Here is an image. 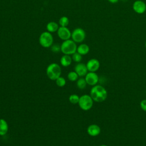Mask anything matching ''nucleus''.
Segmentation results:
<instances>
[{
	"label": "nucleus",
	"mask_w": 146,
	"mask_h": 146,
	"mask_svg": "<svg viewBox=\"0 0 146 146\" xmlns=\"http://www.w3.org/2000/svg\"><path fill=\"white\" fill-rule=\"evenodd\" d=\"M90 95L94 101L100 103L106 99L107 97V91L103 86L95 85L91 88Z\"/></svg>",
	"instance_id": "obj_1"
},
{
	"label": "nucleus",
	"mask_w": 146,
	"mask_h": 146,
	"mask_svg": "<svg viewBox=\"0 0 146 146\" xmlns=\"http://www.w3.org/2000/svg\"><path fill=\"white\" fill-rule=\"evenodd\" d=\"M61 74V67L56 63L50 64L46 68V75L47 77L52 80H55L57 78L60 76Z\"/></svg>",
	"instance_id": "obj_2"
},
{
	"label": "nucleus",
	"mask_w": 146,
	"mask_h": 146,
	"mask_svg": "<svg viewBox=\"0 0 146 146\" xmlns=\"http://www.w3.org/2000/svg\"><path fill=\"white\" fill-rule=\"evenodd\" d=\"M77 46L76 43L70 39L64 40L60 45V51L65 55H72L76 52Z\"/></svg>",
	"instance_id": "obj_3"
},
{
	"label": "nucleus",
	"mask_w": 146,
	"mask_h": 146,
	"mask_svg": "<svg viewBox=\"0 0 146 146\" xmlns=\"http://www.w3.org/2000/svg\"><path fill=\"white\" fill-rule=\"evenodd\" d=\"M94 100L89 95H83L79 98L78 105L79 107L84 111L90 110L93 106Z\"/></svg>",
	"instance_id": "obj_4"
},
{
	"label": "nucleus",
	"mask_w": 146,
	"mask_h": 146,
	"mask_svg": "<svg viewBox=\"0 0 146 146\" xmlns=\"http://www.w3.org/2000/svg\"><path fill=\"white\" fill-rule=\"evenodd\" d=\"M39 42L40 44L44 48L51 47L53 43V37L51 33L48 31L42 33L39 36Z\"/></svg>",
	"instance_id": "obj_5"
},
{
	"label": "nucleus",
	"mask_w": 146,
	"mask_h": 146,
	"mask_svg": "<svg viewBox=\"0 0 146 146\" xmlns=\"http://www.w3.org/2000/svg\"><path fill=\"white\" fill-rule=\"evenodd\" d=\"M71 38L75 43H81L86 38V33L83 29L76 28L72 32Z\"/></svg>",
	"instance_id": "obj_6"
},
{
	"label": "nucleus",
	"mask_w": 146,
	"mask_h": 146,
	"mask_svg": "<svg viewBox=\"0 0 146 146\" xmlns=\"http://www.w3.org/2000/svg\"><path fill=\"white\" fill-rule=\"evenodd\" d=\"M132 9L137 14H143L146 11V4L143 1L137 0L133 2Z\"/></svg>",
	"instance_id": "obj_7"
},
{
	"label": "nucleus",
	"mask_w": 146,
	"mask_h": 146,
	"mask_svg": "<svg viewBox=\"0 0 146 146\" xmlns=\"http://www.w3.org/2000/svg\"><path fill=\"white\" fill-rule=\"evenodd\" d=\"M84 79L87 84L92 86L96 85L99 81L98 75L95 73V72H87V74L85 76Z\"/></svg>",
	"instance_id": "obj_8"
},
{
	"label": "nucleus",
	"mask_w": 146,
	"mask_h": 146,
	"mask_svg": "<svg viewBox=\"0 0 146 146\" xmlns=\"http://www.w3.org/2000/svg\"><path fill=\"white\" fill-rule=\"evenodd\" d=\"M57 33L59 38L63 40L70 39V37L71 36V33L67 27L60 26L59 27L57 31Z\"/></svg>",
	"instance_id": "obj_9"
},
{
	"label": "nucleus",
	"mask_w": 146,
	"mask_h": 146,
	"mask_svg": "<svg viewBox=\"0 0 146 146\" xmlns=\"http://www.w3.org/2000/svg\"><path fill=\"white\" fill-rule=\"evenodd\" d=\"M86 66L89 72H96L100 67V62L96 59H91L87 62Z\"/></svg>",
	"instance_id": "obj_10"
},
{
	"label": "nucleus",
	"mask_w": 146,
	"mask_h": 146,
	"mask_svg": "<svg viewBox=\"0 0 146 146\" xmlns=\"http://www.w3.org/2000/svg\"><path fill=\"white\" fill-rule=\"evenodd\" d=\"M74 71L76 72L79 76L83 77L87 74V68L86 64L83 63H78L74 67Z\"/></svg>",
	"instance_id": "obj_11"
},
{
	"label": "nucleus",
	"mask_w": 146,
	"mask_h": 146,
	"mask_svg": "<svg viewBox=\"0 0 146 146\" xmlns=\"http://www.w3.org/2000/svg\"><path fill=\"white\" fill-rule=\"evenodd\" d=\"M87 132L90 136L95 137V136H98L100 134L101 132V129L99 125H98L97 124H93L90 125L87 127Z\"/></svg>",
	"instance_id": "obj_12"
},
{
	"label": "nucleus",
	"mask_w": 146,
	"mask_h": 146,
	"mask_svg": "<svg viewBox=\"0 0 146 146\" xmlns=\"http://www.w3.org/2000/svg\"><path fill=\"white\" fill-rule=\"evenodd\" d=\"M9 129V125L7 121L3 119H0V136L5 135Z\"/></svg>",
	"instance_id": "obj_13"
},
{
	"label": "nucleus",
	"mask_w": 146,
	"mask_h": 146,
	"mask_svg": "<svg viewBox=\"0 0 146 146\" xmlns=\"http://www.w3.org/2000/svg\"><path fill=\"white\" fill-rule=\"evenodd\" d=\"M72 60V58L69 55L64 54L61 57L60 59V63L62 66L68 67L71 64Z\"/></svg>",
	"instance_id": "obj_14"
},
{
	"label": "nucleus",
	"mask_w": 146,
	"mask_h": 146,
	"mask_svg": "<svg viewBox=\"0 0 146 146\" xmlns=\"http://www.w3.org/2000/svg\"><path fill=\"white\" fill-rule=\"evenodd\" d=\"M89 51H90V47L87 44L83 43L80 44L78 47H77L76 51L82 55H84L87 54L89 52Z\"/></svg>",
	"instance_id": "obj_15"
},
{
	"label": "nucleus",
	"mask_w": 146,
	"mask_h": 146,
	"mask_svg": "<svg viewBox=\"0 0 146 146\" xmlns=\"http://www.w3.org/2000/svg\"><path fill=\"white\" fill-rule=\"evenodd\" d=\"M46 29L50 33H55L58 31L59 29L58 25L55 22H50L46 25Z\"/></svg>",
	"instance_id": "obj_16"
},
{
	"label": "nucleus",
	"mask_w": 146,
	"mask_h": 146,
	"mask_svg": "<svg viewBox=\"0 0 146 146\" xmlns=\"http://www.w3.org/2000/svg\"><path fill=\"white\" fill-rule=\"evenodd\" d=\"M87 82L84 78H79L76 80V86L79 89L83 90L86 87Z\"/></svg>",
	"instance_id": "obj_17"
},
{
	"label": "nucleus",
	"mask_w": 146,
	"mask_h": 146,
	"mask_svg": "<svg viewBox=\"0 0 146 146\" xmlns=\"http://www.w3.org/2000/svg\"><path fill=\"white\" fill-rule=\"evenodd\" d=\"M78 75L76 74V72L74 71H70L68 72L67 75V78L71 82H75L78 79Z\"/></svg>",
	"instance_id": "obj_18"
},
{
	"label": "nucleus",
	"mask_w": 146,
	"mask_h": 146,
	"mask_svg": "<svg viewBox=\"0 0 146 146\" xmlns=\"http://www.w3.org/2000/svg\"><path fill=\"white\" fill-rule=\"evenodd\" d=\"M59 25H60V26L67 27L69 23V19L67 17L63 16L59 19Z\"/></svg>",
	"instance_id": "obj_19"
},
{
	"label": "nucleus",
	"mask_w": 146,
	"mask_h": 146,
	"mask_svg": "<svg viewBox=\"0 0 146 146\" xmlns=\"http://www.w3.org/2000/svg\"><path fill=\"white\" fill-rule=\"evenodd\" d=\"M79 96L76 94H72L69 96L68 100L69 102L74 104H78L79 100Z\"/></svg>",
	"instance_id": "obj_20"
},
{
	"label": "nucleus",
	"mask_w": 146,
	"mask_h": 146,
	"mask_svg": "<svg viewBox=\"0 0 146 146\" xmlns=\"http://www.w3.org/2000/svg\"><path fill=\"white\" fill-rule=\"evenodd\" d=\"M55 82H56V85L60 87H64L66 83V79L63 77H62V76H59L58 78H57L55 80Z\"/></svg>",
	"instance_id": "obj_21"
},
{
	"label": "nucleus",
	"mask_w": 146,
	"mask_h": 146,
	"mask_svg": "<svg viewBox=\"0 0 146 146\" xmlns=\"http://www.w3.org/2000/svg\"><path fill=\"white\" fill-rule=\"evenodd\" d=\"M71 58H72V60H74V62H77V63H79L80 62H81V60L82 59V55H80L78 52H75L74 54H73L72 55Z\"/></svg>",
	"instance_id": "obj_22"
},
{
	"label": "nucleus",
	"mask_w": 146,
	"mask_h": 146,
	"mask_svg": "<svg viewBox=\"0 0 146 146\" xmlns=\"http://www.w3.org/2000/svg\"><path fill=\"white\" fill-rule=\"evenodd\" d=\"M51 50L54 52H58L60 51V46L58 44H55L51 46Z\"/></svg>",
	"instance_id": "obj_23"
},
{
	"label": "nucleus",
	"mask_w": 146,
	"mask_h": 146,
	"mask_svg": "<svg viewBox=\"0 0 146 146\" xmlns=\"http://www.w3.org/2000/svg\"><path fill=\"white\" fill-rule=\"evenodd\" d=\"M140 106L143 111L146 112V99H144L141 101L140 103Z\"/></svg>",
	"instance_id": "obj_24"
},
{
	"label": "nucleus",
	"mask_w": 146,
	"mask_h": 146,
	"mask_svg": "<svg viewBox=\"0 0 146 146\" xmlns=\"http://www.w3.org/2000/svg\"><path fill=\"white\" fill-rule=\"evenodd\" d=\"M119 0H108V2H110V3H117Z\"/></svg>",
	"instance_id": "obj_25"
},
{
	"label": "nucleus",
	"mask_w": 146,
	"mask_h": 146,
	"mask_svg": "<svg viewBox=\"0 0 146 146\" xmlns=\"http://www.w3.org/2000/svg\"><path fill=\"white\" fill-rule=\"evenodd\" d=\"M100 146H107V145H104V144H102V145H100Z\"/></svg>",
	"instance_id": "obj_26"
},
{
	"label": "nucleus",
	"mask_w": 146,
	"mask_h": 146,
	"mask_svg": "<svg viewBox=\"0 0 146 146\" xmlns=\"http://www.w3.org/2000/svg\"><path fill=\"white\" fill-rule=\"evenodd\" d=\"M145 48H146V42H145Z\"/></svg>",
	"instance_id": "obj_27"
}]
</instances>
